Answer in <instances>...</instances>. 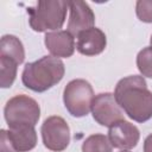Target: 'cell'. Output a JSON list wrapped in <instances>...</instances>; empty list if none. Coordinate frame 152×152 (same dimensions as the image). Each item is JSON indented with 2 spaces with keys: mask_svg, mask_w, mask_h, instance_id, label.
<instances>
[{
  "mask_svg": "<svg viewBox=\"0 0 152 152\" xmlns=\"http://www.w3.org/2000/svg\"><path fill=\"white\" fill-rule=\"evenodd\" d=\"M69 20H68V32L74 37L78 36L82 31L94 27L95 14L89 5L84 1H69Z\"/></svg>",
  "mask_w": 152,
  "mask_h": 152,
  "instance_id": "cell-8",
  "label": "cell"
},
{
  "mask_svg": "<svg viewBox=\"0 0 152 152\" xmlns=\"http://www.w3.org/2000/svg\"><path fill=\"white\" fill-rule=\"evenodd\" d=\"M135 13L142 23H152V0H138L135 4Z\"/></svg>",
  "mask_w": 152,
  "mask_h": 152,
  "instance_id": "cell-17",
  "label": "cell"
},
{
  "mask_svg": "<svg viewBox=\"0 0 152 152\" xmlns=\"http://www.w3.org/2000/svg\"><path fill=\"white\" fill-rule=\"evenodd\" d=\"M120 152H131L129 150H122V151H120Z\"/></svg>",
  "mask_w": 152,
  "mask_h": 152,
  "instance_id": "cell-20",
  "label": "cell"
},
{
  "mask_svg": "<svg viewBox=\"0 0 152 152\" xmlns=\"http://www.w3.org/2000/svg\"><path fill=\"white\" fill-rule=\"evenodd\" d=\"M0 152H18L10 137H8V132L6 129H1L0 131Z\"/></svg>",
  "mask_w": 152,
  "mask_h": 152,
  "instance_id": "cell-18",
  "label": "cell"
},
{
  "mask_svg": "<svg viewBox=\"0 0 152 152\" xmlns=\"http://www.w3.org/2000/svg\"><path fill=\"white\" fill-rule=\"evenodd\" d=\"M4 115L8 126L18 124L36 126L40 118V107L34 99L20 94L13 96L6 102Z\"/></svg>",
  "mask_w": 152,
  "mask_h": 152,
  "instance_id": "cell-5",
  "label": "cell"
},
{
  "mask_svg": "<svg viewBox=\"0 0 152 152\" xmlns=\"http://www.w3.org/2000/svg\"><path fill=\"white\" fill-rule=\"evenodd\" d=\"M8 137L18 152H28L37 145V132L34 126L18 124L8 126Z\"/></svg>",
  "mask_w": 152,
  "mask_h": 152,
  "instance_id": "cell-12",
  "label": "cell"
},
{
  "mask_svg": "<svg viewBox=\"0 0 152 152\" xmlns=\"http://www.w3.org/2000/svg\"><path fill=\"white\" fill-rule=\"evenodd\" d=\"M144 152H152V133L148 134L144 141Z\"/></svg>",
  "mask_w": 152,
  "mask_h": 152,
  "instance_id": "cell-19",
  "label": "cell"
},
{
  "mask_svg": "<svg viewBox=\"0 0 152 152\" xmlns=\"http://www.w3.org/2000/svg\"><path fill=\"white\" fill-rule=\"evenodd\" d=\"M0 56L12 58L18 64H21L25 59V50L20 39L13 34L2 36L0 40Z\"/></svg>",
  "mask_w": 152,
  "mask_h": 152,
  "instance_id": "cell-13",
  "label": "cell"
},
{
  "mask_svg": "<svg viewBox=\"0 0 152 152\" xmlns=\"http://www.w3.org/2000/svg\"><path fill=\"white\" fill-rule=\"evenodd\" d=\"M18 63L12 58L0 56V87L10 88L17 76Z\"/></svg>",
  "mask_w": 152,
  "mask_h": 152,
  "instance_id": "cell-14",
  "label": "cell"
},
{
  "mask_svg": "<svg viewBox=\"0 0 152 152\" xmlns=\"http://www.w3.org/2000/svg\"><path fill=\"white\" fill-rule=\"evenodd\" d=\"M150 43H151V46H152V36H151V38H150Z\"/></svg>",
  "mask_w": 152,
  "mask_h": 152,
  "instance_id": "cell-21",
  "label": "cell"
},
{
  "mask_svg": "<svg viewBox=\"0 0 152 152\" xmlns=\"http://www.w3.org/2000/svg\"><path fill=\"white\" fill-rule=\"evenodd\" d=\"M40 133L44 146L53 152L64 151L70 142L69 125L58 115H52L45 119L42 125Z\"/></svg>",
  "mask_w": 152,
  "mask_h": 152,
  "instance_id": "cell-6",
  "label": "cell"
},
{
  "mask_svg": "<svg viewBox=\"0 0 152 152\" xmlns=\"http://www.w3.org/2000/svg\"><path fill=\"white\" fill-rule=\"evenodd\" d=\"M107 45V38L102 30L99 27H91L82 31L77 36L76 49L81 55L96 56L100 55Z\"/></svg>",
  "mask_w": 152,
  "mask_h": 152,
  "instance_id": "cell-11",
  "label": "cell"
},
{
  "mask_svg": "<svg viewBox=\"0 0 152 152\" xmlns=\"http://www.w3.org/2000/svg\"><path fill=\"white\" fill-rule=\"evenodd\" d=\"M120 108L137 122H146L152 118V91L142 76L131 75L121 78L114 90Z\"/></svg>",
  "mask_w": 152,
  "mask_h": 152,
  "instance_id": "cell-1",
  "label": "cell"
},
{
  "mask_svg": "<svg viewBox=\"0 0 152 152\" xmlns=\"http://www.w3.org/2000/svg\"><path fill=\"white\" fill-rule=\"evenodd\" d=\"M94 91L90 83L83 78L70 81L63 91V102L69 112L75 118L88 115L91 108Z\"/></svg>",
  "mask_w": 152,
  "mask_h": 152,
  "instance_id": "cell-4",
  "label": "cell"
},
{
  "mask_svg": "<svg viewBox=\"0 0 152 152\" xmlns=\"http://www.w3.org/2000/svg\"><path fill=\"white\" fill-rule=\"evenodd\" d=\"M113 146L104 134H91L82 144V152H112Z\"/></svg>",
  "mask_w": 152,
  "mask_h": 152,
  "instance_id": "cell-15",
  "label": "cell"
},
{
  "mask_svg": "<svg viewBox=\"0 0 152 152\" xmlns=\"http://www.w3.org/2000/svg\"><path fill=\"white\" fill-rule=\"evenodd\" d=\"M69 1L63 0H42L33 7L27 8L28 23L33 31H58L65 21Z\"/></svg>",
  "mask_w": 152,
  "mask_h": 152,
  "instance_id": "cell-3",
  "label": "cell"
},
{
  "mask_svg": "<svg viewBox=\"0 0 152 152\" xmlns=\"http://www.w3.org/2000/svg\"><path fill=\"white\" fill-rule=\"evenodd\" d=\"M65 66L61 58L43 56L36 62L27 63L21 74L23 84L32 91L43 93L59 83L64 77Z\"/></svg>",
  "mask_w": 152,
  "mask_h": 152,
  "instance_id": "cell-2",
  "label": "cell"
},
{
  "mask_svg": "<svg viewBox=\"0 0 152 152\" xmlns=\"http://www.w3.org/2000/svg\"><path fill=\"white\" fill-rule=\"evenodd\" d=\"M90 110L94 120L101 126L110 127L115 122L125 120L124 112L112 93H100L95 95Z\"/></svg>",
  "mask_w": 152,
  "mask_h": 152,
  "instance_id": "cell-7",
  "label": "cell"
},
{
  "mask_svg": "<svg viewBox=\"0 0 152 152\" xmlns=\"http://www.w3.org/2000/svg\"><path fill=\"white\" fill-rule=\"evenodd\" d=\"M44 44L53 57H71L75 52V39L68 31L58 30L48 32L44 37Z\"/></svg>",
  "mask_w": 152,
  "mask_h": 152,
  "instance_id": "cell-10",
  "label": "cell"
},
{
  "mask_svg": "<svg viewBox=\"0 0 152 152\" xmlns=\"http://www.w3.org/2000/svg\"><path fill=\"white\" fill-rule=\"evenodd\" d=\"M108 139L113 147L120 150H131L137 146L140 139V132L133 124L121 120L115 122L108 129Z\"/></svg>",
  "mask_w": 152,
  "mask_h": 152,
  "instance_id": "cell-9",
  "label": "cell"
},
{
  "mask_svg": "<svg viewBox=\"0 0 152 152\" xmlns=\"http://www.w3.org/2000/svg\"><path fill=\"white\" fill-rule=\"evenodd\" d=\"M137 66L142 76L152 78V46H146L138 52Z\"/></svg>",
  "mask_w": 152,
  "mask_h": 152,
  "instance_id": "cell-16",
  "label": "cell"
}]
</instances>
